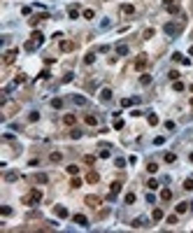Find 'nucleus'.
<instances>
[{"mask_svg": "<svg viewBox=\"0 0 193 233\" xmlns=\"http://www.w3.org/2000/svg\"><path fill=\"white\" fill-rule=\"evenodd\" d=\"M126 203L133 205V203H135V194H126Z\"/></svg>", "mask_w": 193, "mask_h": 233, "instance_id": "4c0bfd02", "label": "nucleus"}, {"mask_svg": "<svg viewBox=\"0 0 193 233\" xmlns=\"http://www.w3.org/2000/svg\"><path fill=\"white\" fill-rule=\"evenodd\" d=\"M116 54L126 56V54H128V45H119V47H116Z\"/></svg>", "mask_w": 193, "mask_h": 233, "instance_id": "aec40b11", "label": "nucleus"}, {"mask_svg": "<svg viewBox=\"0 0 193 233\" xmlns=\"http://www.w3.org/2000/svg\"><path fill=\"white\" fill-rule=\"evenodd\" d=\"M49 77H51V72H49V70H42V72H40V79H49Z\"/></svg>", "mask_w": 193, "mask_h": 233, "instance_id": "a19ab883", "label": "nucleus"}, {"mask_svg": "<svg viewBox=\"0 0 193 233\" xmlns=\"http://www.w3.org/2000/svg\"><path fill=\"white\" fill-rule=\"evenodd\" d=\"M17 49H9V51H5V58H2V61H5V65H9V63H14V58H17Z\"/></svg>", "mask_w": 193, "mask_h": 233, "instance_id": "39448f33", "label": "nucleus"}, {"mask_svg": "<svg viewBox=\"0 0 193 233\" xmlns=\"http://www.w3.org/2000/svg\"><path fill=\"white\" fill-rule=\"evenodd\" d=\"M184 189H186V191H193V179H186V182H184Z\"/></svg>", "mask_w": 193, "mask_h": 233, "instance_id": "ea45409f", "label": "nucleus"}, {"mask_svg": "<svg viewBox=\"0 0 193 233\" xmlns=\"http://www.w3.org/2000/svg\"><path fill=\"white\" fill-rule=\"evenodd\" d=\"M44 19H47L44 14H37V17H33V19H30V26H37V23H40V21H44Z\"/></svg>", "mask_w": 193, "mask_h": 233, "instance_id": "5701e85b", "label": "nucleus"}, {"mask_svg": "<svg viewBox=\"0 0 193 233\" xmlns=\"http://www.w3.org/2000/svg\"><path fill=\"white\" fill-rule=\"evenodd\" d=\"M75 103H77V105H86V98H84V96H75Z\"/></svg>", "mask_w": 193, "mask_h": 233, "instance_id": "72a5a7b5", "label": "nucleus"}, {"mask_svg": "<svg viewBox=\"0 0 193 233\" xmlns=\"http://www.w3.org/2000/svg\"><path fill=\"white\" fill-rule=\"evenodd\" d=\"M84 121H86L88 126H96L98 124V116L96 114H86V116H84Z\"/></svg>", "mask_w": 193, "mask_h": 233, "instance_id": "6ab92c4d", "label": "nucleus"}, {"mask_svg": "<svg viewBox=\"0 0 193 233\" xmlns=\"http://www.w3.org/2000/svg\"><path fill=\"white\" fill-rule=\"evenodd\" d=\"M30 40H35L37 45H42V42H44V35H42V33H40V30H35V33L30 35Z\"/></svg>", "mask_w": 193, "mask_h": 233, "instance_id": "2eb2a0df", "label": "nucleus"}, {"mask_svg": "<svg viewBox=\"0 0 193 233\" xmlns=\"http://www.w3.org/2000/svg\"><path fill=\"white\" fill-rule=\"evenodd\" d=\"M191 93H193V84H191Z\"/></svg>", "mask_w": 193, "mask_h": 233, "instance_id": "4d7b16f0", "label": "nucleus"}, {"mask_svg": "<svg viewBox=\"0 0 193 233\" xmlns=\"http://www.w3.org/2000/svg\"><path fill=\"white\" fill-rule=\"evenodd\" d=\"M140 84H142V86H149V84H151V75H142Z\"/></svg>", "mask_w": 193, "mask_h": 233, "instance_id": "412c9836", "label": "nucleus"}, {"mask_svg": "<svg viewBox=\"0 0 193 233\" xmlns=\"http://www.w3.org/2000/svg\"><path fill=\"white\" fill-rule=\"evenodd\" d=\"M161 198H163V200H170V198H172V191H170V189H163V191H161Z\"/></svg>", "mask_w": 193, "mask_h": 233, "instance_id": "393cba45", "label": "nucleus"}, {"mask_svg": "<svg viewBox=\"0 0 193 233\" xmlns=\"http://www.w3.org/2000/svg\"><path fill=\"white\" fill-rule=\"evenodd\" d=\"M114 128H116V131H121V128H123V121H121V119H116V121H114Z\"/></svg>", "mask_w": 193, "mask_h": 233, "instance_id": "864d4df0", "label": "nucleus"}, {"mask_svg": "<svg viewBox=\"0 0 193 233\" xmlns=\"http://www.w3.org/2000/svg\"><path fill=\"white\" fill-rule=\"evenodd\" d=\"M167 77H170L172 82H177V79H179V72H177V70H170V72H167Z\"/></svg>", "mask_w": 193, "mask_h": 233, "instance_id": "473e14b6", "label": "nucleus"}, {"mask_svg": "<svg viewBox=\"0 0 193 233\" xmlns=\"http://www.w3.org/2000/svg\"><path fill=\"white\" fill-rule=\"evenodd\" d=\"M84 203H86L88 207H100L103 200H100V196H86V198H84Z\"/></svg>", "mask_w": 193, "mask_h": 233, "instance_id": "20e7f679", "label": "nucleus"}, {"mask_svg": "<svg viewBox=\"0 0 193 233\" xmlns=\"http://www.w3.org/2000/svg\"><path fill=\"white\" fill-rule=\"evenodd\" d=\"M37 119H40V112H30L28 114V121H37Z\"/></svg>", "mask_w": 193, "mask_h": 233, "instance_id": "e433bc0d", "label": "nucleus"}, {"mask_svg": "<svg viewBox=\"0 0 193 233\" xmlns=\"http://www.w3.org/2000/svg\"><path fill=\"white\" fill-rule=\"evenodd\" d=\"M186 210H188V203H179L177 205V215H184Z\"/></svg>", "mask_w": 193, "mask_h": 233, "instance_id": "b1692460", "label": "nucleus"}, {"mask_svg": "<svg viewBox=\"0 0 193 233\" xmlns=\"http://www.w3.org/2000/svg\"><path fill=\"white\" fill-rule=\"evenodd\" d=\"M84 163L93 166V163H96V156H93V154H86V156H84Z\"/></svg>", "mask_w": 193, "mask_h": 233, "instance_id": "cd10ccee", "label": "nucleus"}, {"mask_svg": "<svg viewBox=\"0 0 193 233\" xmlns=\"http://www.w3.org/2000/svg\"><path fill=\"white\" fill-rule=\"evenodd\" d=\"M100 159H109V149H103L100 152Z\"/></svg>", "mask_w": 193, "mask_h": 233, "instance_id": "5fc2aeb1", "label": "nucleus"}, {"mask_svg": "<svg viewBox=\"0 0 193 233\" xmlns=\"http://www.w3.org/2000/svg\"><path fill=\"white\" fill-rule=\"evenodd\" d=\"M191 107H193V98H191Z\"/></svg>", "mask_w": 193, "mask_h": 233, "instance_id": "13d9d810", "label": "nucleus"}, {"mask_svg": "<svg viewBox=\"0 0 193 233\" xmlns=\"http://www.w3.org/2000/svg\"><path fill=\"white\" fill-rule=\"evenodd\" d=\"M86 179H88V182H91V184H96L98 179H100V175H98L96 170H91V172H88V175H86Z\"/></svg>", "mask_w": 193, "mask_h": 233, "instance_id": "a211bd4d", "label": "nucleus"}, {"mask_svg": "<svg viewBox=\"0 0 193 233\" xmlns=\"http://www.w3.org/2000/svg\"><path fill=\"white\" fill-rule=\"evenodd\" d=\"M147 170H149V172H156V170H158V163L149 161V163H147Z\"/></svg>", "mask_w": 193, "mask_h": 233, "instance_id": "7c9ffc66", "label": "nucleus"}, {"mask_svg": "<svg viewBox=\"0 0 193 233\" xmlns=\"http://www.w3.org/2000/svg\"><path fill=\"white\" fill-rule=\"evenodd\" d=\"M68 14H70V19H77V17H79L77 7H70V9H68Z\"/></svg>", "mask_w": 193, "mask_h": 233, "instance_id": "c9c22d12", "label": "nucleus"}, {"mask_svg": "<svg viewBox=\"0 0 193 233\" xmlns=\"http://www.w3.org/2000/svg\"><path fill=\"white\" fill-rule=\"evenodd\" d=\"M84 19H96V12L93 9H84Z\"/></svg>", "mask_w": 193, "mask_h": 233, "instance_id": "2f4dec72", "label": "nucleus"}, {"mask_svg": "<svg viewBox=\"0 0 193 233\" xmlns=\"http://www.w3.org/2000/svg\"><path fill=\"white\" fill-rule=\"evenodd\" d=\"M165 33H167V35H177V33H179V26H177V23H167Z\"/></svg>", "mask_w": 193, "mask_h": 233, "instance_id": "9b49d317", "label": "nucleus"}, {"mask_svg": "<svg viewBox=\"0 0 193 233\" xmlns=\"http://www.w3.org/2000/svg\"><path fill=\"white\" fill-rule=\"evenodd\" d=\"M100 100H105V103H107V100H112V89H107V86H105V89L100 91Z\"/></svg>", "mask_w": 193, "mask_h": 233, "instance_id": "f8f14e48", "label": "nucleus"}, {"mask_svg": "<svg viewBox=\"0 0 193 233\" xmlns=\"http://www.w3.org/2000/svg\"><path fill=\"white\" fill-rule=\"evenodd\" d=\"M188 159H191V163H193V152H191V154H188Z\"/></svg>", "mask_w": 193, "mask_h": 233, "instance_id": "6e6d98bb", "label": "nucleus"}, {"mask_svg": "<svg viewBox=\"0 0 193 233\" xmlns=\"http://www.w3.org/2000/svg\"><path fill=\"white\" fill-rule=\"evenodd\" d=\"M151 219H154V222H161V219H163V210H161V207H156V210L151 212Z\"/></svg>", "mask_w": 193, "mask_h": 233, "instance_id": "4468645a", "label": "nucleus"}, {"mask_svg": "<svg viewBox=\"0 0 193 233\" xmlns=\"http://www.w3.org/2000/svg\"><path fill=\"white\" fill-rule=\"evenodd\" d=\"M140 226H144V222H142V219H135V222H133V228H140Z\"/></svg>", "mask_w": 193, "mask_h": 233, "instance_id": "603ef678", "label": "nucleus"}, {"mask_svg": "<svg viewBox=\"0 0 193 233\" xmlns=\"http://www.w3.org/2000/svg\"><path fill=\"white\" fill-rule=\"evenodd\" d=\"M40 200H42V191L35 187V189H30L26 196H23V205H37Z\"/></svg>", "mask_w": 193, "mask_h": 233, "instance_id": "f257e3e1", "label": "nucleus"}, {"mask_svg": "<svg viewBox=\"0 0 193 233\" xmlns=\"http://www.w3.org/2000/svg\"><path fill=\"white\" fill-rule=\"evenodd\" d=\"M19 110L17 103H12V100H2V119H7V116H12L14 112Z\"/></svg>", "mask_w": 193, "mask_h": 233, "instance_id": "f03ea898", "label": "nucleus"}, {"mask_svg": "<svg viewBox=\"0 0 193 233\" xmlns=\"http://www.w3.org/2000/svg\"><path fill=\"white\" fill-rule=\"evenodd\" d=\"M72 49H75L72 40H61V51H72Z\"/></svg>", "mask_w": 193, "mask_h": 233, "instance_id": "6e6552de", "label": "nucleus"}, {"mask_svg": "<svg viewBox=\"0 0 193 233\" xmlns=\"http://www.w3.org/2000/svg\"><path fill=\"white\" fill-rule=\"evenodd\" d=\"M54 212H56V217L65 219V217H68V207H65V205H56V207H54Z\"/></svg>", "mask_w": 193, "mask_h": 233, "instance_id": "0eeeda50", "label": "nucleus"}, {"mask_svg": "<svg viewBox=\"0 0 193 233\" xmlns=\"http://www.w3.org/2000/svg\"><path fill=\"white\" fill-rule=\"evenodd\" d=\"M68 172H70V175H77V172H79V166H75V163H72V166H68Z\"/></svg>", "mask_w": 193, "mask_h": 233, "instance_id": "f704fd0d", "label": "nucleus"}, {"mask_svg": "<svg viewBox=\"0 0 193 233\" xmlns=\"http://www.w3.org/2000/svg\"><path fill=\"white\" fill-rule=\"evenodd\" d=\"M147 187L154 191V189H158V182H156V179H149V184H147Z\"/></svg>", "mask_w": 193, "mask_h": 233, "instance_id": "09e8293b", "label": "nucleus"}, {"mask_svg": "<svg viewBox=\"0 0 193 233\" xmlns=\"http://www.w3.org/2000/svg\"><path fill=\"white\" fill-rule=\"evenodd\" d=\"M51 107L61 110V107H63V100H61V98H54V100H51Z\"/></svg>", "mask_w": 193, "mask_h": 233, "instance_id": "c85d7f7f", "label": "nucleus"}, {"mask_svg": "<svg viewBox=\"0 0 193 233\" xmlns=\"http://www.w3.org/2000/svg\"><path fill=\"white\" fill-rule=\"evenodd\" d=\"M167 224L175 226V224H177V215H170V217H167Z\"/></svg>", "mask_w": 193, "mask_h": 233, "instance_id": "49530a36", "label": "nucleus"}, {"mask_svg": "<svg viewBox=\"0 0 193 233\" xmlns=\"http://www.w3.org/2000/svg\"><path fill=\"white\" fill-rule=\"evenodd\" d=\"M165 161H167V163H175V161H177V154L167 152V154H165Z\"/></svg>", "mask_w": 193, "mask_h": 233, "instance_id": "c756f323", "label": "nucleus"}, {"mask_svg": "<svg viewBox=\"0 0 193 233\" xmlns=\"http://www.w3.org/2000/svg\"><path fill=\"white\" fill-rule=\"evenodd\" d=\"M17 177H19L17 172H7V175H5V179H7V182H14V179H17Z\"/></svg>", "mask_w": 193, "mask_h": 233, "instance_id": "58836bf2", "label": "nucleus"}, {"mask_svg": "<svg viewBox=\"0 0 193 233\" xmlns=\"http://www.w3.org/2000/svg\"><path fill=\"white\" fill-rule=\"evenodd\" d=\"M61 159H63V154H61V152H51V154H49V161H51V163H58Z\"/></svg>", "mask_w": 193, "mask_h": 233, "instance_id": "f3484780", "label": "nucleus"}, {"mask_svg": "<svg viewBox=\"0 0 193 233\" xmlns=\"http://www.w3.org/2000/svg\"><path fill=\"white\" fill-rule=\"evenodd\" d=\"M23 47H26V51H35V49H37V47H40V45H37L35 40H28V42H26V45H23Z\"/></svg>", "mask_w": 193, "mask_h": 233, "instance_id": "dca6fc26", "label": "nucleus"}, {"mask_svg": "<svg viewBox=\"0 0 193 233\" xmlns=\"http://www.w3.org/2000/svg\"><path fill=\"white\" fill-rule=\"evenodd\" d=\"M70 187H75V189H77V187H81V179H79V177H75V179L70 182Z\"/></svg>", "mask_w": 193, "mask_h": 233, "instance_id": "a18cd8bd", "label": "nucleus"}, {"mask_svg": "<svg viewBox=\"0 0 193 233\" xmlns=\"http://www.w3.org/2000/svg\"><path fill=\"white\" fill-rule=\"evenodd\" d=\"M119 191H121V182H112L109 184V198H114Z\"/></svg>", "mask_w": 193, "mask_h": 233, "instance_id": "423d86ee", "label": "nucleus"}, {"mask_svg": "<svg viewBox=\"0 0 193 233\" xmlns=\"http://www.w3.org/2000/svg\"><path fill=\"white\" fill-rule=\"evenodd\" d=\"M172 89H175V91H184V84H182V82L177 79V82H175V86H172Z\"/></svg>", "mask_w": 193, "mask_h": 233, "instance_id": "c03bdc74", "label": "nucleus"}, {"mask_svg": "<svg viewBox=\"0 0 193 233\" xmlns=\"http://www.w3.org/2000/svg\"><path fill=\"white\" fill-rule=\"evenodd\" d=\"M63 124L65 126H75L77 124V114H65L63 116Z\"/></svg>", "mask_w": 193, "mask_h": 233, "instance_id": "1a4fd4ad", "label": "nucleus"}, {"mask_svg": "<svg viewBox=\"0 0 193 233\" xmlns=\"http://www.w3.org/2000/svg\"><path fill=\"white\" fill-rule=\"evenodd\" d=\"M96 61V54H93V51H91V54H86L84 56V63H86V65H91V63Z\"/></svg>", "mask_w": 193, "mask_h": 233, "instance_id": "a878e982", "label": "nucleus"}, {"mask_svg": "<svg viewBox=\"0 0 193 233\" xmlns=\"http://www.w3.org/2000/svg\"><path fill=\"white\" fill-rule=\"evenodd\" d=\"M121 12L123 14H135V7L133 5H121Z\"/></svg>", "mask_w": 193, "mask_h": 233, "instance_id": "4be33fe9", "label": "nucleus"}, {"mask_svg": "<svg viewBox=\"0 0 193 233\" xmlns=\"http://www.w3.org/2000/svg\"><path fill=\"white\" fill-rule=\"evenodd\" d=\"M70 138H72V140H77V138H81V131H70Z\"/></svg>", "mask_w": 193, "mask_h": 233, "instance_id": "de8ad7c7", "label": "nucleus"}, {"mask_svg": "<svg viewBox=\"0 0 193 233\" xmlns=\"http://www.w3.org/2000/svg\"><path fill=\"white\" fill-rule=\"evenodd\" d=\"M149 124H151V126L158 124V116H156V114H149Z\"/></svg>", "mask_w": 193, "mask_h": 233, "instance_id": "8fccbe9b", "label": "nucleus"}, {"mask_svg": "<svg viewBox=\"0 0 193 233\" xmlns=\"http://www.w3.org/2000/svg\"><path fill=\"white\" fill-rule=\"evenodd\" d=\"M149 37H154V28H147L144 30V40H149Z\"/></svg>", "mask_w": 193, "mask_h": 233, "instance_id": "37998d69", "label": "nucleus"}, {"mask_svg": "<svg viewBox=\"0 0 193 233\" xmlns=\"http://www.w3.org/2000/svg\"><path fill=\"white\" fill-rule=\"evenodd\" d=\"M72 222H75V224H79V226H88V219L84 215H75L72 217Z\"/></svg>", "mask_w": 193, "mask_h": 233, "instance_id": "9d476101", "label": "nucleus"}, {"mask_svg": "<svg viewBox=\"0 0 193 233\" xmlns=\"http://www.w3.org/2000/svg\"><path fill=\"white\" fill-rule=\"evenodd\" d=\"M147 65H149V56L147 54H140L137 58H135V70H144Z\"/></svg>", "mask_w": 193, "mask_h": 233, "instance_id": "7ed1b4c3", "label": "nucleus"}, {"mask_svg": "<svg viewBox=\"0 0 193 233\" xmlns=\"http://www.w3.org/2000/svg\"><path fill=\"white\" fill-rule=\"evenodd\" d=\"M163 5H165V9H167V7H172V5H179V2H177V0H163Z\"/></svg>", "mask_w": 193, "mask_h": 233, "instance_id": "79ce46f5", "label": "nucleus"}, {"mask_svg": "<svg viewBox=\"0 0 193 233\" xmlns=\"http://www.w3.org/2000/svg\"><path fill=\"white\" fill-rule=\"evenodd\" d=\"M0 212H2V215H5V217H9V215H12V210H9L7 205H5V207H0Z\"/></svg>", "mask_w": 193, "mask_h": 233, "instance_id": "3c124183", "label": "nucleus"}, {"mask_svg": "<svg viewBox=\"0 0 193 233\" xmlns=\"http://www.w3.org/2000/svg\"><path fill=\"white\" fill-rule=\"evenodd\" d=\"M33 182H37V184H47V182H49V177H47L44 172H40V175H35V177H33Z\"/></svg>", "mask_w": 193, "mask_h": 233, "instance_id": "ddd939ff", "label": "nucleus"}, {"mask_svg": "<svg viewBox=\"0 0 193 233\" xmlns=\"http://www.w3.org/2000/svg\"><path fill=\"white\" fill-rule=\"evenodd\" d=\"M23 82H26V75H23V72H19L17 77H14V84H23Z\"/></svg>", "mask_w": 193, "mask_h": 233, "instance_id": "bb28decb", "label": "nucleus"}]
</instances>
